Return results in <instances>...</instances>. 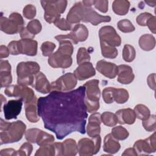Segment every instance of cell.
Here are the masks:
<instances>
[{
    "label": "cell",
    "mask_w": 156,
    "mask_h": 156,
    "mask_svg": "<svg viewBox=\"0 0 156 156\" xmlns=\"http://www.w3.org/2000/svg\"><path fill=\"white\" fill-rule=\"evenodd\" d=\"M121 145L116 139H115L111 133L105 135L104 140L103 150L107 153L114 154L119 151Z\"/></svg>",
    "instance_id": "obj_23"
},
{
    "label": "cell",
    "mask_w": 156,
    "mask_h": 156,
    "mask_svg": "<svg viewBox=\"0 0 156 156\" xmlns=\"http://www.w3.org/2000/svg\"><path fill=\"white\" fill-rule=\"evenodd\" d=\"M40 66L35 62H22L16 67L17 83L23 86L32 85L34 82V75L40 72Z\"/></svg>",
    "instance_id": "obj_2"
},
{
    "label": "cell",
    "mask_w": 156,
    "mask_h": 156,
    "mask_svg": "<svg viewBox=\"0 0 156 156\" xmlns=\"http://www.w3.org/2000/svg\"><path fill=\"white\" fill-rule=\"evenodd\" d=\"M10 54L16 55L21 54V48L19 41H12L7 46Z\"/></svg>",
    "instance_id": "obj_48"
},
{
    "label": "cell",
    "mask_w": 156,
    "mask_h": 156,
    "mask_svg": "<svg viewBox=\"0 0 156 156\" xmlns=\"http://www.w3.org/2000/svg\"><path fill=\"white\" fill-rule=\"evenodd\" d=\"M55 48V44L51 41H44L41 46L42 54L44 57L50 56Z\"/></svg>",
    "instance_id": "obj_42"
},
{
    "label": "cell",
    "mask_w": 156,
    "mask_h": 156,
    "mask_svg": "<svg viewBox=\"0 0 156 156\" xmlns=\"http://www.w3.org/2000/svg\"><path fill=\"white\" fill-rule=\"evenodd\" d=\"M72 62L71 56L63 54L57 51L49 56L48 58L49 65L53 68H67L71 66Z\"/></svg>",
    "instance_id": "obj_13"
},
{
    "label": "cell",
    "mask_w": 156,
    "mask_h": 156,
    "mask_svg": "<svg viewBox=\"0 0 156 156\" xmlns=\"http://www.w3.org/2000/svg\"><path fill=\"white\" fill-rule=\"evenodd\" d=\"M9 18L16 23V24L20 28V30L23 27H24V21L22 16L20 13L16 12H13L10 15Z\"/></svg>",
    "instance_id": "obj_52"
},
{
    "label": "cell",
    "mask_w": 156,
    "mask_h": 156,
    "mask_svg": "<svg viewBox=\"0 0 156 156\" xmlns=\"http://www.w3.org/2000/svg\"><path fill=\"white\" fill-rule=\"evenodd\" d=\"M54 147L55 150V155H63V143H54Z\"/></svg>",
    "instance_id": "obj_58"
},
{
    "label": "cell",
    "mask_w": 156,
    "mask_h": 156,
    "mask_svg": "<svg viewBox=\"0 0 156 156\" xmlns=\"http://www.w3.org/2000/svg\"><path fill=\"white\" fill-rule=\"evenodd\" d=\"M118 81L122 84H129L135 78L132 68L127 65L118 66Z\"/></svg>",
    "instance_id": "obj_17"
},
{
    "label": "cell",
    "mask_w": 156,
    "mask_h": 156,
    "mask_svg": "<svg viewBox=\"0 0 156 156\" xmlns=\"http://www.w3.org/2000/svg\"><path fill=\"white\" fill-rule=\"evenodd\" d=\"M77 81V79L74 73H66L51 83V91H69L76 86Z\"/></svg>",
    "instance_id": "obj_7"
},
{
    "label": "cell",
    "mask_w": 156,
    "mask_h": 156,
    "mask_svg": "<svg viewBox=\"0 0 156 156\" xmlns=\"http://www.w3.org/2000/svg\"><path fill=\"white\" fill-rule=\"evenodd\" d=\"M122 155H138L133 147H129L126 149L124 152L122 154Z\"/></svg>",
    "instance_id": "obj_61"
},
{
    "label": "cell",
    "mask_w": 156,
    "mask_h": 156,
    "mask_svg": "<svg viewBox=\"0 0 156 156\" xmlns=\"http://www.w3.org/2000/svg\"><path fill=\"white\" fill-rule=\"evenodd\" d=\"M108 1L105 0L93 1V5L95 8L102 13H106L108 9Z\"/></svg>",
    "instance_id": "obj_51"
},
{
    "label": "cell",
    "mask_w": 156,
    "mask_h": 156,
    "mask_svg": "<svg viewBox=\"0 0 156 156\" xmlns=\"http://www.w3.org/2000/svg\"><path fill=\"white\" fill-rule=\"evenodd\" d=\"M0 73H11V65L8 60L0 61Z\"/></svg>",
    "instance_id": "obj_53"
},
{
    "label": "cell",
    "mask_w": 156,
    "mask_h": 156,
    "mask_svg": "<svg viewBox=\"0 0 156 156\" xmlns=\"http://www.w3.org/2000/svg\"><path fill=\"white\" fill-rule=\"evenodd\" d=\"M100 46L102 55L107 58H115L118 54V51L115 47L108 45V44L100 41Z\"/></svg>",
    "instance_id": "obj_28"
},
{
    "label": "cell",
    "mask_w": 156,
    "mask_h": 156,
    "mask_svg": "<svg viewBox=\"0 0 156 156\" xmlns=\"http://www.w3.org/2000/svg\"><path fill=\"white\" fill-rule=\"evenodd\" d=\"M155 122H156L155 116L154 115H151L146 119L143 121L142 124L144 129L146 131L152 132V131H155L156 129Z\"/></svg>",
    "instance_id": "obj_41"
},
{
    "label": "cell",
    "mask_w": 156,
    "mask_h": 156,
    "mask_svg": "<svg viewBox=\"0 0 156 156\" xmlns=\"http://www.w3.org/2000/svg\"><path fill=\"white\" fill-rule=\"evenodd\" d=\"M22 105L23 101L21 99L9 101L2 107L5 118L7 120L16 119L21 112Z\"/></svg>",
    "instance_id": "obj_14"
},
{
    "label": "cell",
    "mask_w": 156,
    "mask_h": 156,
    "mask_svg": "<svg viewBox=\"0 0 156 156\" xmlns=\"http://www.w3.org/2000/svg\"><path fill=\"white\" fill-rule=\"evenodd\" d=\"M10 52L7 47L4 45H1L0 46V58H6L9 56Z\"/></svg>",
    "instance_id": "obj_59"
},
{
    "label": "cell",
    "mask_w": 156,
    "mask_h": 156,
    "mask_svg": "<svg viewBox=\"0 0 156 156\" xmlns=\"http://www.w3.org/2000/svg\"><path fill=\"white\" fill-rule=\"evenodd\" d=\"M147 26H148L149 30L153 33V34H155V30H156V18L155 16H152V17H151L147 23Z\"/></svg>",
    "instance_id": "obj_55"
},
{
    "label": "cell",
    "mask_w": 156,
    "mask_h": 156,
    "mask_svg": "<svg viewBox=\"0 0 156 156\" xmlns=\"http://www.w3.org/2000/svg\"><path fill=\"white\" fill-rule=\"evenodd\" d=\"M74 74L77 79L83 80L94 76L96 74V71L93 64L88 62L79 65L78 67L74 70Z\"/></svg>",
    "instance_id": "obj_16"
},
{
    "label": "cell",
    "mask_w": 156,
    "mask_h": 156,
    "mask_svg": "<svg viewBox=\"0 0 156 156\" xmlns=\"http://www.w3.org/2000/svg\"><path fill=\"white\" fill-rule=\"evenodd\" d=\"M114 87H107L102 91V98L106 104H112L114 102Z\"/></svg>",
    "instance_id": "obj_44"
},
{
    "label": "cell",
    "mask_w": 156,
    "mask_h": 156,
    "mask_svg": "<svg viewBox=\"0 0 156 156\" xmlns=\"http://www.w3.org/2000/svg\"><path fill=\"white\" fill-rule=\"evenodd\" d=\"M55 26L62 30H69L72 29L71 24H70L66 19L60 18L55 23Z\"/></svg>",
    "instance_id": "obj_50"
},
{
    "label": "cell",
    "mask_w": 156,
    "mask_h": 156,
    "mask_svg": "<svg viewBox=\"0 0 156 156\" xmlns=\"http://www.w3.org/2000/svg\"><path fill=\"white\" fill-rule=\"evenodd\" d=\"M136 56V51L133 46L130 44H125L122 50V58L127 62H132Z\"/></svg>",
    "instance_id": "obj_35"
},
{
    "label": "cell",
    "mask_w": 156,
    "mask_h": 156,
    "mask_svg": "<svg viewBox=\"0 0 156 156\" xmlns=\"http://www.w3.org/2000/svg\"><path fill=\"white\" fill-rule=\"evenodd\" d=\"M99 83V80L93 79L88 80L83 85L85 87V104L88 113L95 112L99 108L101 91Z\"/></svg>",
    "instance_id": "obj_3"
},
{
    "label": "cell",
    "mask_w": 156,
    "mask_h": 156,
    "mask_svg": "<svg viewBox=\"0 0 156 156\" xmlns=\"http://www.w3.org/2000/svg\"><path fill=\"white\" fill-rule=\"evenodd\" d=\"M83 16L82 21L90 23L93 26H97L101 23H107L111 21L110 16H103L98 13L91 7H86L83 5Z\"/></svg>",
    "instance_id": "obj_12"
},
{
    "label": "cell",
    "mask_w": 156,
    "mask_h": 156,
    "mask_svg": "<svg viewBox=\"0 0 156 156\" xmlns=\"http://www.w3.org/2000/svg\"><path fill=\"white\" fill-rule=\"evenodd\" d=\"M19 33L21 39H33L35 37V35L31 34L26 27H23Z\"/></svg>",
    "instance_id": "obj_54"
},
{
    "label": "cell",
    "mask_w": 156,
    "mask_h": 156,
    "mask_svg": "<svg viewBox=\"0 0 156 156\" xmlns=\"http://www.w3.org/2000/svg\"><path fill=\"white\" fill-rule=\"evenodd\" d=\"M133 111L135 112L136 118L142 121L146 119L151 115L149 109L147 107L143 104L136 105Z\"/></svg>",
    "instance_id": "obj_31"
},
{
    "label": "cell",
    "mask_w": 156,
    "mask_h": 156,
    "mask_svg": "<svg viewBox=\"0 0 156 156\" xmlns=\"http://www.w3.org/2000/svg\"><path fill=\"white\" fill-rule=\"evenodd\" d=\"M118 28L120 31L124 33L132 32L135 29V27L132 22L127 19H124L119 21L118 23Z\"/></svg>",
    "instance_id": "obj_36"
},
{
    "label": "cell",
    "mask_w": 156,
    "mask_h": 156,
    "mask_svg": "<svg viewBox=\"0 0 156 156\" xmlns=\"http://www.w3.org/2000/svg\"><path fill=\"white\" fill-rule=\"evenodd\" d=\"M28 30L33 35H36L40 33L42 29V26L39 20L34 19L29 21L26 26Z\"/></svg>",
    "instance_id": "obj_40"
},
{
    "label": "cell",
    "mask_w": 156,
    "mask_h": 156,
    "mask_svg": "<svg viewBox=\"0 0 156 156\" xmlns=\"http://www.w3.org/2000/svg\"><path fill=\"white\" fill-rule=\"evenodd\" d=\"M152 15L148 12H144L140 13L136 18V21L137 24L141 26H147V23L149 20L152 17Z\"/></svg>",
    "instance_id": "obj_47"
},
{
    "label": "cell",
    "mask_w": 156,
    "mask_h": 156,
    "mask_svg": "<svg viewBox=\"0 0 156 156\" xmlns=\"http://www.w3.org/2000/svg\"><path fill=\"white\" fill-rule=\"evenodd\" d=\"M155 73H152L151 74H150L147 79V84L149 85V87H150L151 89L155 90Z\"/></svg>",
    "instance_id": "obj_57"
},
{
    "label": "cell",
    "mask_w": 156,
    "mask_h": 156,
    "mask_svg": "<svg viewBox=\"0 0 156 156\" xmlns=\"http://www.w3.org/2000/svg\"><path fill=\"white\" fill-rule=\"evenodd\" d=\"M101 121L102 123L108 127H113L118 123V118L115 113L110 112H105L101 115Z\"/></svg>",
    "instance_id": "obj_29"
},
{
    "label": "cell",
    "mask_w": 156,
    "mask_h": 156,
    "mask_svg": "<svg viewBox=\"0 0 156 156\" xmlns=\"http://www.w3.org/2000/svg\"><path fill=\"white\" fill-rule=\"evenodd\" d=\"M32 150V145L29 142H26L21 145L18 151H16V155L29 156L31 154Z\"/></svg>",
    "instance_id": "obj_43"
},
{
    "label": "cell",
    "mask_w": 156,
    "mask_h": 156,
    "mask_svg": "<svg viewBox=\"0 0 156 156\" xmlns=\"http://www.w3.org/2000/svg\"><path fill=\"white\" fill-rule=\"evenodd\" d=\"M83 7V4L82 2L75 3L68 13L66 20L70 24H76L82 21Z\"/></svg>",
    "instance_id": "obj_19"
},
{
    "label": "cell",
    "mask_w": 156,
    "mask_h": 156,
    "mask_svg": "<svg viewBox=\"0 0 156 156\" xmlns=\"http://www.w3.org/2000/svg\"><path fill=\"white\" fill-rule=\"evenodd\" d=\"M139 46L144 51H149L155 46V37L151 34H144L140 37Z\"/></svg>",
    "instance_id": "obj_25"
},
{
    "label": "cell",
    "mask_w": 156,
    "mask_h": 156,
    "mask_svg": "<svg viewBox=\"0 0 156 156\" xmlns=\"http://www.w3.org/2000/svg\"><path fill=\"white\" fill-rule=\"evenodd\" d=\"M73 51L74 48L71 41L66 40L60 42V45L58 49H57V51L65 55L71 56L73 53Z\"/></svg>",
    "instance_id": "obj_37"
},
{
    "label": "cell",
    "mask_w": 156,
    "mask_h": 156,
    "mask_svg": "<svg viewBox=\"0 0 156 156\" xmlns=\"http://www.w3.org/2000/svg\"><path fill=\"white\" fill-rule=\"evenodd\" d=\"M32 87L42 94H47L51 91V83L48 80L46 76L41 72H39L35 75V82Z\"/></svg>",
    "instance_id": "obj_18"
},
{
    "label": "cell",
    "mask_w": 156,
    "mask_h": 156,
    "mask_svg": "<svg viewBox=\"0 0 156 156\" xmlns=\"http://www.w3.org/2000/svg\"><path fill=\"white\" fill-rule=\"evenodd\" d=\"M111 134L117 140H124L129 135V133L127 129L121 126L114 127L112 129Z\"/></svg>",
    "instance_id": "obj_34"
},
{
    "label": "cell",
    "mask_w": 156,
    "mask_h": 156,
    "mask_svg": "<svg viewBox=\"0 0 156 156\" xmlns=\"http://www.w3.org/2000/svg\"><path fill=\"white\" fill-rule=\"evenodd\" d=\"M96 68L101 74L109 79H114L117 76L118 66L113 63L101 60L97 62Z\"/></svg>",
    "instance_id": "obj_15"
},
{
    "label": "cell",
    "mask_w": 156,
    "mask_h": 156,
    "mask_svg": "<svg viewBox=\"0 0 156 156\" xmlns=\"http://www.w3.org/2000/svg\"><path fill=\"white\" fill-rule=\"evenodd\" d=\"M5 94L9 97L19 98L22 99L24 104L31 102L35 97L32 89L27 86L20 85H12L6 87L4 90Z\"/></svg>",
    "instance_id": "obj_6"
},
{
    "label": "cell",
    "mask_w": 156,
    "mask_h": 156,
    "mask_svg": "<svg viewBox=\"0 0 156 156\" xmlns=\"http://www.w3.org/2000/svg\"><path fill=\"white\" fill-rule=\"evenodd\" d=\"M35 156H53L55 155V150L54 143L40 146L35 154Z\"/></svg>",
    "instance_id": "obj_30"
},
{
    "label": "cell",
    "mask_w": 156,
    "mask_h": 156,
    "mask_svg": "<svg viewBox=\"0 0 156 156\" xmlns=\"http://www.w3.org/2000/svg\"><path fill=\"white\" fill-rule=\"evenodd\" d=\"M88 37V30L87 27L82 24H78L74 26L71 32L66 35H61L60 39L61 40H68L74 44L79 42L85 41Z\"/></svg>",
    "instance_id": "obj_9"
},
{
    "label": "cell",
    "mask_w": 156,
    "mask_h": 156,
    "mask_svg": "<svg viewBox=\"0 0 156 156\" xmlns=\"http://www.w3.org/2000/svg\"><path fill=\"white\" fill-rule=\"evenodd\" d=\"M0 29L3 32L10 35L16 34L20 31V28L14 21L2 15L0 19Z\"/></svg>",
    "instance_id": "obj_24"
},
{
    "label": "cell",
    "mask_w": 156,
    "mask_h": 156,
    "mask_svg": "<svg viewBox=\"0 0 156 156\" xmlns=\"http://www.w3.org/2000/svg\"><path fill=\"white\" fill-rule=\"evenodd\" d=\"M40 129L37 128H32L27 130L25 132V136L27 141L29 143H35L37 136Z\"/></svg>",
    "instance_id": "obj_45"
},
{
    "label": "cell",
    "mask_w": 156,
    "mask_h": 156,
    "mask_svg": "<svg viewBox=\"0 0 156 156\" xmlns=\"http://www.w3.org/2000/svg\"><path fill=\"white\" fill-rule=\"evenodd\" d=\"M21 54L29 56H35L37 53L38 43L32 39H21L19 40Z\"/></svg>",
    "instance_id": "obj_20"
},
{
    "label": "cell",
    "mask_w": 156,
    "mask_h": 156,
    "mask_svg": "<svg viewBox=\"0 0 156 156\" xmlns=\"http://www.w3.org/2000/svg\"><path fill=\"white\" fill-rule=\"evenodd\" d=\"M85 87L68 91H51L37 101L38 114L44 127L62 140L73 132L85 133L88 116L85 104Z\"/></svg>",
    "instance_id": "obj_1"
},
{
    "label": "cell",
    "mask_w": 156,
    "mask_h": 156,
    "mask_svg": "<svg viewBox=\"0 0 156 156\" xmlns=\"http://www.w3.org/2000/svg\"><path fill=\"white\" fill-rule=\"evenodd\" d=\"M130 7V2L126 0H115L112 4L113 12L118 15H126Z\"/></svg>",
    "instance_id": "obj_26"
},
{
    "label": "cell",
    "mask_w": 156,
    "mask_h": 156,
    "mask_svg": "<svg viewBox=\"0 0 156 156\" xmlns=\"http://www.w3.org/2000/svg\"><path fill=\"white\" fill-rule=\"evenodd\" d=\"M145 2L149 6L151 7H155V4H156V1H145Z\"/></svg>",
    "instance_id": "obj_62"
},
{
    "label": "cell",
    "mask_w": 156,
    "mask_h": 156,
    "mask_svg": "<svg viewBox=\"0 0 156 156\" xmlns=\"http://www.w3.org/2000/svg\"><path fill=\"white\" fill-rule=\"evenodd\" d=\"M99 37L100 41L112 46L116 48L121 45V37L112 26H105L101 27L99 31Z\"/></svg>",
    "instance_id": "obj_10"
},
{
    "label": "cell",
    "mask_w": 156,
    "mask_h": 156,
    "mask_svg": "<svg viewBox=\"0 0 156 156\" xmlns=\"http://www.w3.org/2000/svg\"><path fill=\"white\" fill-rule=\"evenodd\" d=\"M101 138L100 135L90 139L83 138L79 140L77 144L79 154L80 156H90L97 154L101 148Z\"/></svg>",
    "instance_id": "obj_5"
},
{
    "label": "cell",
    "mask_w": 156,
    "mask_h": 156,
    "mask_svg": "<svg viewBox=\"0 0 156 156\" xmlns=\"http://www.w3.org/2000/svg\"><path fill=\"white\" fill-rule=\"evenodd\" d=\"M77 63L80 65L85 62H88L90 60V55L85 48L81 47L79 49L77 53Z\"/></svg>",
    "instance_id": "obj_39"
},
{
    "label": "cell",
    "mask_w": 156,
    "mask_h": 156,
    "mask_svg": "<svg viewBox=\"0 0 156 156\" xmlns=\"http://www.w3.org/2000/svg\"><path fill=\"white\" fill-rule=\"evenodd\" d=\"M16 151L12 148H7L2 149L0 152L1 156H13L16 155Z\"/></svg>",
    "instance_id": "obj_56"
},
{
    "label": "cell",
    "mask_w": 156,
    "mask_h": 156,
    "mask_svg": "<svg viewBox=\"0 0 156 156\" xmlns=\"http://www.w3.org/2000/svg\"><path fill=\"white\" fill-rule=\"evenodd\" d=\"M114 101L118 104H124L126 102L129 98L128 91L124 88H115L113 93Z\"/></svg>",
    "instance_id": "obj_32"
},
{
    "label": "cell",
    "mask_w": 156,
    "mask_h": 156,
    "mask_svg": "<svg viewBox=\"0 0 156 156\" xmlns=\"http://www.w3.org/2000/svg\"><path fill=\"white\" fill-rule=\"evenodd\" d=\"M137 155H147L156 151L155 132L144 140H137L133 144Z\"/></svg>",
    "instance_id": "obj_11"
},
{
    "label": "cell",
    "mask_w": 156,
    "mask_h": 156,
    "mask_svg": "<svg viewBox=\"0 0 156 156\" xmlns=\"http://www.w3.org/2000/svg\"><path fill=\"white\" fill-rule=\"evenodd\" d=\"M26 126L21 121L11 122L9 128L0 133L1 144L12 143L20 141L26 132Z\"/></svg>",
    "instance_id": "obj_4"
},
{
    "label": "cell",
    "mask_w": 156,
    "mask_h": 156,
    "mask_svg": "<svg viewBox=\"0 0 156 156\" xmlns=\"http://www.w3.org/2000/svg\"><path fill=\"white\" fill-rule=\"evenodd\" d=\"M12 82L11 73H0V84L1 87H7L9 86Z\"/></svg>",
    "instance_id": "obj_49"
},
{
    "label": "cell",
    "mask_w": 156,
    "mask_h": 156,
    "mask_svg": "<svg viewBox=\"0 0 156 156\" xmlns=\"http://www.w3.org/2000/svg\"><path fill=\"white\" fill-rule=\"evenodd\" d=\"M37 101V97L35 96L31 102L25 104L26 116L30 122H37L40 119L38 114Z\"/></svg>",
    "instance_id": "obj_22"
},
{
    "label": "cell",
    "mask_w": 156,
    "mask_h": 156,
    "mask_svg": "<svg viewBox=\"0 0 156 156\" xmlns=\"http://www.w3.org/2000/svg\"><path fill=\"white\" fill-rule=\"evenodd\" d=\"M115 114L118 118V122L120 124H132L136 119L133 110L129 108L120 109Z\"/></svg>",
    "instance_id": "obj_21"
},
{
    "label": "cell",
    "mask_w": 156,
    "mask_h": 156,
    "mask_svg": "<svg viewBox=\"0 0 156 156\" xmlns=\"http://www.w3.org/2000/svg\"><path fill=\"white\" fill-rule=\"evenodd\" d=\"M1 110L3 107V103H6V99L4 98L2 94H1Z\"/></svg>",
    "instance_id": "obj_63"
},
{
    "label": "cell",
    "mask_w": 156,
    "mask_h": 156,
    "mask_svg": "<svg viewBox=\"0 0 156 156\" xmlns=\"http://www.w3.org/2000/svg\"><path fill=\"white\" fill-rule=\"evenodd\" d=\"M36 7L32 4L26 5L23 10V16L29 20L33 19L36 15Z\"/></svg>",
    "instance_id": "obj_46"
},
{
    "label": "cell",
    "mask_w": 156,
    "mask_h": 156,
    "mask_svg": "<svg viewBox=\"0 0 156 156\" xmlns=\"http://www.w3.org/2000/svg\"><path fill=\"white\" fill-rule=\"evenodd\" d=\"M63 155L66 156H74L78 152L77 144L76 141L71 138L65 140L63 142Z\"/></svg>",
    "instance_id": "obj_27"
},
{
    "label": "cell",
    "mask_w": 156,
    "mask_h": 156,
    "mask_svg": "<svg viewBox=\"0 0 156 156\" xmlns=\"http://www.w3.org/2000/svg\"><path fill=\"white\" fill-rule=\"evenodd\" d=\"M10 124H11V122H6V121H4L2 118H1V119H0V131L4 132V131L7 130L9 128Z\"/></svg>",
    "instance_id": "obj_60"
},
{
    "label": "cell",
    "mask_w": 156,
    "mask_h": 156,
    "mask_svg": "<svg viewBox=\"0 0 156 156\" xmlns=\"http://www.w3.org/2000/svg\"><path fill=\"white\" fill-rule=\"evenodd\" d=\"M41 4L44 10V18L47 23L54 24L60 19L61 10L58 1H41Z\"/></svg>",
    "instance_id": "obj_8"
},
{
    "label": "cell",
    "mask_w": 156,
    "mask_h": 156,
    "mask_svg": "<svg viewBox=\"0 0 156 156\" xmlns=\"http://www.w3.org/2000/svg\"><path fill=\"white\" fill-rule=\"evenodd\" d=\"M54 141V137L53 135L46 133L41 130L38 133L36 140V143L38 146H43L48 144L53 143Z\"/></svg>",
    "instance_id": "obj_33"
},
{
    "label": "cell",
    "mask_w": 156,
    "mask_h": 156,
    "mask_svg": "<svg viewBox=\"0 0 156 156\" xmlns=\"http://www.w3.org/2000/svg\"><path fill=\"white\" fill-rule=\"evenodd\" d=\"M100 125L101 124L99 123L88 121L87 126V132L88 135L91 138L99 135L101 132Z\"/></svg>",
    "instance_id": "obj_38"
}]
</instances>
